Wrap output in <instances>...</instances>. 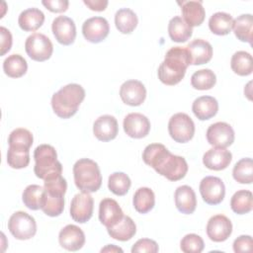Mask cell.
<instances>
[{
	"label": "cell",
	"instance_id": "obj_1",
	"mask_svg": "<svg viewBox=\"0 0 253 253\" xmlns=\"http://www.w3.org/2000/svg\"><path fill=\"white\" fill-rule=\"evenodd\" d=\"M144 163L152 167L158 174L169 181H179L188 172V164L184 157L172 154L163 144H148L143 152Z\"/></svg>",
	"mask_w": 253,
	"mask_h": 253
},
{
	"label": "cell",
	"instance_id": "obj_2",
	"mask_svg": "<svg viewBox=\"0 0 253 253\" xmlns=\"http://www.w3.org/2000/svg\"><path fill=\"white\" fill-rule=\"evenodd\" d=\"M190 64L191 57L186 47H171L158 67V78L165 85H176L184 78Z\"/></svg>",
	"mask_w": 253,
	"mask_h": 253
},
{
	"label": "cell",
	"instance_id": "obj_3",
	"mask_svg": "<svg viewBox=\"0 0 253 253\" xmlns=\"http://www.w3.org/2000/svg\"><path fill=\"white\" fill-rule=\"evenodd\" d=\"M84 98V88L79 84L70 83L61 87L52 95L51 107L57 117L61 119H69L77 113Z\"/></svg>",
	"mask_w": 253,
	"mask_h": 253
},
{
	"label": "cell",
	"instance_id": "obj_4",
	"mask_svg": "<svg viewBox=\"0 0 253 253\" xmlns=\"http://www.w3.org/2000/svg\"><path fill=\"white\" fill-rule=\"evenodd\" d=\"M73 176L76 187L81 192H97L102 185V175L98 164L89 158H81L73 165Z\"/></svg>",
	"mask_w": 253,
	"mask_h": 253
},
{
	"label": "cell",
	"instance_id": "obj_5",
	"mask_svg": "<svg viewBox=\"0 0 253 253\" xmlns=\"http://www.w3.org/2000/svg\"><path fill=\"white\" fill-rule=\"evenodd\" d=\"M35 167L34 172L40 179L45 180L61 175L62 165L57 160V153L53 146L41 144L34 151Z\"/></svg>",
	"mask_w": 253,
	"mask_h": 253
},
{
	"label": "cell",
	"instance_id": "obj_6",
	"mask_svg": "<svg viewBox=\"0 0 253 253\" xmlns=\"http://www.w3.org/2000/svg\"><path fill=\"white\" fill-rule=\"evenodd\" d=\"M44 202L42 211L48 216H58L64 210V195L67 190V182L59 177L43 183Z\"/></svg>",
	"mask_w": 253,
	"mask_h": 253
},
{
	"label": "cell",
	"instance_id": "obj_7",
	"mask_svg": "<svg viewBox=\"0 0 253 253\" xmlns=\"http://www.w3.org/2000/svg\"><path fill=\"white\" fill-rule=\"evenodd\" d=\"M10 233L19 240H28L35 236L37 232V222L35 218L26 211L14 212L8 220Z\"/></svg>",
	"mask_w": 253,
	"mask_h": 253
},
{
	"label": "cell",
	"instance_id": "obj_8",
	"mask_svg": "<svg viewBox=\"0 0 253 253\" xmlns=\"http://www.w3.org/2000/svg\"><path fill=\"white\" fill-rule=\"evenodd\" d=\"M168 131L174 141L186 143L190 141L195 134V124L187 114L177 113L169 120Z\"/></svg>",
	"mask_w": 253,
	"mask_h": 253
},
{
	"label": "cell",
	"instance_id": "obj_9",
	"mask_svg": "<svg viewBox=\"0 0 253 253\" xmlns=\"http://www.w3.org/2000/svg\"><path fill=\"white\" fill-rule=\"evenodd\" d=\"M27 54L36 61H44L50 58L53 52L51 41L41 33H34L29 36L25 42Z\"/></svg>",
	"mask_w": 253,
	"mask_h": 253
},
{
	"label": "cell",
	"instance_id": "obj_10",
	"mask_svg": "<svg viewBox=\"0 0 253 253\" xmlns=\"http://www.w3.org/2000/svg\"><path fill=\"white\" fill-rule=\"evenodd\" d=\"M201 196L208 205H218L225 196V186L222 180L215 176H207L202 179L199 187Z\"/></svg>",
	"mask_w": 253,
	"mask_h": 253
},
{
	"label": "cell",
	"instance_id": "obj_11",
	"mask_svg": "<svg viewBox=\"0 0 253 253\" xmlns=\"http://www.w3.org/2000/svg\"><path fill=\"white\" fill-rule=\"evenodd\" d=\"M94 201L87 192L76 194L70 204V216L79 223L87 222L93 215Z\"/></svg>",
	"mask_w": 253,
	"mask_h": 253
},
{
	"label": "cell",
	"instance_id": "obj_12",
	"mask_svg": "<svg viewBox=\"0 0 253 253\" xmlns=\"http://www.w3.org/2000/svg\"><path fill=\"white\" fill-rule=\"evenodd\" d=\"M206 136L211 145L214 147L226 148L234 141V130L229 124L217 122L209 126Z\"/></svg>",
	"mask_w": 253,
	"mask_h": 253
},
{
	"label": "cell",
	"instance_id": "obj_13",
	"mask_svg": "<svg viewBox=\"0 0 253 253\" xmlns=\"http://www.w3.org/2000/svg\"><path fill=\"white\" fill-rule=\"evenodd\" d=\"M109 32V23L103 17L89 18L82 25V34L85 40L93 43L103 42L108 37Z\"/></svg>",
	"mask_w": 253,
	"mask_h": 253
},
{
	"label": "cell",
	"instance_id": "obj_14",
	"mask_svg": "<svg viewBox=\"0 0 253 253\" xmlns=\"http://www.w3.org/2000/svg\"><path fill=\"white\" fill-rule=\"evenodd\" d=\"M51 31L55 40L63 45H70L76 38V26L74 21L67 16L56 17L51 24Z\"/></svg>",
	"mask_w": 253,
	"mask_h": 253
},
{
	"label": "cell",
	"instance_id": "obj_15",
	"mask_svg": "<svg viewBox=\"0 0 253 253\" xmlns=\"http://www.w3.org/2000/svg\"><path fill=\"white\" fill-rule=\"evenodd\" d=\"M120 97L125 104L136 107L144 102L146 98V89L142 82L138 80H126L121 85Z\"/></svg>",
	"mask_w": 253,
	"mask_h": 253
},
{
	"label": "cell",
	"instance_id": "obj_16",
	"mask_svg": "<svg viewBox=\"0 0 253 253\" xmlns=\"http://www.w3.org/2000/svg\"><path fill=\"white\" fill-rule=\"evenodd\" d=\"M207 234L211 241L223 242L232 233V223L230 219L223 214L211 216L207 224Z\"/></svg>",
	"mask_w": 253,
	"mask_h": 253
},
{
	"label": "cell",
	"instance_id": "obj_17",
	"mask_svg": "<svg viewBox=\"0 0 253 253\" xmlns=\"http://www.w3.org/2000/svg\"><path fill=\"white\" fill-rule=\"evenodd\" d=\"M125 132L132 138L145 137L150 130V122L142 114L130 113L126 116L123 123Z\"/></svg>",
	"mask_w": 253,
	"mask_h": 253
},
{
	"label": "cell",
	"instance_id": "obj_18",
	"mask_svg": "<svg viewBox=\"0 0 253 253\" xmlns=\"http://www.w3.org/2000/svg\"><path fill=\"white\" fill-rule=\"evenodd\" d=\"M124 212L117 201L105 198L99 205V220L107 228L118 224L124 217Z\"/></svg>",
	"mask_w": 253,
	"mask_h": 253
},
{
	"label": "cell",
	"instance_id": "obj_19",
	"mask_svg": "<svg viewBox=\"0 0 253 253\" xmlns=\"http://www.w3.org/2000/svg\"><path fill=\"white\" fill-rule=\"evenodd\" d=\"M58 241L62 248L68 251H78L85 244V234L79 226L67 224L59 231Z\"/></svg>",
	"mask_w": 253,
	"mask_h": 253
},
{
	"label": "cell",
	"instance_id": "obj_20",
	"mask_svg": "<svg viewBox=\"0 0 253 253\" xmlns=\"http://www.w3.org/2000/svg\"><path fill=\"white\" fill-rule=\"evenodd\" d=\"M119 126L117 119L111 115L99 117L93 125V133L101 141H110L118 135Z\"/></svg>",
	"mask_w": 253,
	"mask_h": 253
},
{
	"label": "cell",
	"instance_id": "obj_21",
	"mask_svg": "<svg viewBox=\"0 0 253 253\" xmlns=\"http://www.w3.org/2000/svg\"><path fill=\"white\" fill-rule=\"evenodd\" d=\"M232 160V154L226 148L214 147L209 149L203 156L204 165L211 170L220 171L228 167Z\"/></svg>",
	"mask_w": 253,
	"mask_h": 253
},
{
	"label": "cell",
	"instance_id": "obj_22",
	"mask_svg": "<svg viewBox=\"0 0 253 253\" xmlns=\"http://www.w3.org/2000/svg\"><path fill=\"white\" fill-rule=\"evenodd\" d=\"M190 53L191 64L201 65L208 63L212 57V46L211 44L202 39L192 41L186 46Z\"/></svg>",
	"mask_w": 253,
	"mask_h": 253
},
{
	"label": "cell",
	"instance_id": "obj_23",
	"mask_svg": "<svg viewBox=\"0 0 253 253\" xmlns=\"http://www.w3.org/2000/svg\"><path fill=\"white\" fill-rule=\"evenodd\" d=\"M174 200L175 206L180 212L191 214L195 211L197 198L194 190L190 186L183 185L178 187L174 193Z\"/></svg>",
	"mask_w": 253,
	"mask_h": 253
},
{
	"label": "cell",
	"instance_id": "obj_24",
	"mask_svg": "<svg viewBox=\"0 0 253 253\" xmlns=\"http://www.w3.org/2000/svg\"><path fill=\"white\" fill-rule=\"evenodd\" d=\"M182 15L184 21L190 26V27H197L203 24L206 12L205 8L203 7L202 1L197 0H190V1H184L182 2Z\"/></svg>",
	"mask_w": 253,
	"mask_h": 253
},
{
	"label": "cell",
	"instance_id": "obj_25",
	"mask_svg": "<svg viewBox=\"0 0 253 253\" xmlns=\"http://www.w3.org/2000/svg\"><path fill=\"white\" fill-rule=\"evenodd\" d=\"M192 111L200 121L210 120L216 115L218 103L211 96H201L193 102Z\"/></svg>",
	"mask_w": 253,
	"mask_h": 253
},
{
	"label": "cell",
	"instance_id": "obj_26",
	"mask_svg": "<svg viewBox=\"0 0 253 253\" xmlns=\"http://www.w3.org/2000/svg\"><path fill=\"white\" fill-rule=\"evenodd\" d=\"M44 14L38 8H28L21 12L18 18L20 28L25 32H35L42 26Z\"/></svg>",
	"mask_w": 253,
	"mask_h": 253
},
{
	"label": "cell",
	"instance_id": "obj_27",
	"mask_svg": "<svg viewBox=\"0 0 253 253\" xmlns=\"http://www.w3.org/2000/svg\"><path fill=\"white\" fill-rule=\"evenodd\" d=\"M168 34L173 42H185L192 37L193 29L182 17L175 16L169 21Z\"/></svg>",
	"mask_w": 253,
	"mask_h": 253
},
{
	"label": "cell",
	"instance_id": "obj_28",
	"mask_svg": "<svg viewBox=\"0 0 253 253\" xmlns=\"http://www.w3.org/2000/svg\"><path fill=\"white\" fill-rule=\"evenodd\" d=\"M109 235L119 241H127L136 233V225L128 215H124L123 219L113 227L107 228Z\"/></svg>",
	"mask_w": 253,
	"mask_h": 253
},
{
	"label": "cell",
	"instance_id": "obj_29",
	"mask_svg": "<svg viewBox=\"0 0 253 253\" xmlns=\"http://www.w3.org/2000/svg\"><path fill=\"white\" fill-rule=\"evenodd\" d=\"M138 23L136 14L129 8L119 9L115 14L116 28L122 34H130L134 31Z\"/></svg>",
	"mask_w": 253,
	"mask_h": 253
},
{
	"label": "cell",
	"instance_id": "obj_30",
	"mask_svg": "<svg viewBox=\"0 0 253 253\" xmlns=\"http://www.w3.org/2000/svg\"><path fill=\"white\" fill-rule=\"evenodd\" d=\"M132 205L139 213L149 212L155 205V196L153 191L147 187H141L136 190L133 195Z\"/></svg>",
	"mask_w": 253,
	"mask_h": 253
},
{
	"label": "cell",
	"instance_id": "obj_31",
	"mask_svg": "<svg viewBox=\"0 0 253 253\" xmlns=\"http://www.w3.org/2000/svg\"><path fill=\"white\" fill-rule=\"evenodd\" d=\"M233 26V18L225 12H216L209 20V28L211 33L217 36L228 35Z\"/></svg>",
	"mask_w": 253,
	"mask_h": 253
},
{
	"label": "cell",
	"instance_id": "obj_32",
	"mask_svg": "<svg viewBox=\"0 0 253 253\" xmlns=\"http://www.w3.org/2000/svg\"><path fill=\"white\" fill-rule=\"evenodd\" d=\"M253 17L251 14H242L233 20V32L235 37L244 42L252 43Z\"/></svg>",
	"mask_w": 253,
	"mask_h": 253
},
{
	"label": "cell",
	"instance_id": "obj_33",
	"mask_svg": "<svg viewBox=\"0 0 253 253\" xmlns=\"http://www.w3.org/2000/svg\"><path fill=\"white\" fill-rule=\"evenodd\" d=\"M22 200L24 205L32 211L42 209L44 202V188L35 184L27 186L23 192Z\"/></svg>",
	"mask_w": 253,
	"mask_h": 253
},
{
	"label": "cell",
	"instance_id": "obj_34",
	"mask_svg": "<svg viewBox=\"0 0 253 253\" xmlns=\"http://www.w3.org/2000/svg\"><path fill=\"white\" fill-rule=\"evenodd\" d=\"M230 67L234 73L240 76L250 75L253 71L252 55L244 50L236 51L230 60Z\"/></svg>",
	"mask_w": 253,
	"mask_h": 253
},
{
	"label": "cell",
	"instance_id": "obj_35",
	"mask_svg": "<svg viewBox=\"0 0 253 253\" xmlns=\"http://www.w3.org/2000/svg\"><path fill=\"white\" fill-rule=\"evenodd\" d=\"M3 70L7 76L11 78H19L26 74L28 63L22 55L14 53L5 58L3 62Z\"/></svg>",
	"mask_w": 253,
	"mask_h": 253
},
{
	"label": "cell",
	"instance_id": "obj_36",
	"mask_svg": "<svg viewBox=\"0 0 253 253\" xmlns=\"http://www.w3.org/2000/svg\"><path fill=\"white\" fill-rule=\"evenodd\" d=\"M230 208L237 214H245L252 211L253 196L248 190H239L233 194L230 200Z\"/></svg>",
	"mask_w": 253,
	"mask_h": 253
},
{
	"label": "cell",
	"instance_id": "obj_37",
	"mask_svg": "<svg viewBox=\"0 0 253 253\" xmlns=\"http://www.w3.org/2000/svg\"><path fill=\"white\" fill-rule=\"evenodd\" d=\"M233 179L240 184H251L253 181V161L246 157L237 161L232 170Z\"/></svg>",
	"mask_w": 253,
	"mask_h": 253
},
{
	"label": "cell",
	"instance_id": "obj_38",
	"mask_svg": "<svg viewBox=\"0 0 253 253\" xmlns=\"http://www.w3.org/2000/svg\"><path fill=\"white\" fill-rule=\"evenodd\" d=\"M216 83V76L211 69H200L193 73L191 85L197 90H210Z\"/></svg>",
	"mask_w": 253,
	"mask_h": 253
},
{
	"label": "cell",
	"instance_id": "obj_39",
	"mask_svg": "<svg viewBox=\"0 0 253 253\" xmlns=\"http://www.w3.org/2000/svg\"><path fill=\"white\" fill-rule=\"evenodd\" d=\"M131 185L129 177L124 172H114L109 176L108 188L117 196H125Z\"/></svg>",
	"mask_w": 253,
	"mask_h": 253
},
{
	"label": "cell",
	"instance_id": "obj_40",
	"mask_svg": "<svg viewBox=\"0 0 253 253\" xmlns=\"http://www.w3.org/2000/svg\"><path fill=\"white\" fill-rule=\"evenodd\" d=\"M33 142L34 137L32 132L29 129L23 127L15 128L11 131L8 137V144L11 147L30 149Z\"/></svg>",
	"mask_w": 253,
	"mask_h": 253
},
{
	"label": "cell",
	"instance_id": "obj_41",
	"mask_svg": "<svg viewBox=\"0 0 253 253\" xmlns=\"http://www.w3.org/2000/svg\"><path fill=\"white\" fill-rule=\"evenodd\" d=\"M7 163L14 169L26 168L30 163V149L9 146L7 151Z\"/></svg>",
	"mask_w": 253,
	"mask_h": 253
},
{
	"label": "cell",
	"instance_id": "obj_42",
	"mask_svg": "<svg viewBox=\"0 0 253 253\" xmlns=\"http://www.w3.org/2000/svg\"><path fill=\"white\" fill-rule=\"evenodd\" d=\"M180 248L185 253H201L205 248V243L200 235L189 233L181 239Z\"/></svg>",
	"mask_w": 253,
	"mask_h": 253
},
{
	"label": "cell",
	"instance_id": "obj_43",
	"mask_svg": "<svg viewBox=\"0 0 253 253\" xmlns=\"http://www.w3.org/2000/svg\"><path fill=\"white\" fill-rule=\"evenodd\" d=\"M158 250H159L158 244L154 240L149 239V238L138 239L131 247L132 253H136V252L156 253V252H158Z\"/></svg>",
	"mask_w": 253,
	"mask_h": 253
},
{
	"label": "cell",
	"instance_id": "obj_44",
	"mask_svg": "<svg viewBox=\"0 0 253 253\" xmlns=\"http://www.w3.org/2000/svg\"><path fill=\"white\" fill-rule=\"evenodd\" d=\"M252 250V237L250 235H240L233 241V251L236 253L250 252Z\"/></svg>",
	"mask_w": 253,
	"mask_h": 253
},
{
	"label": "cell",
	"instance_id": "obj_45",
	"mask_svg": "<svg viewBox=\"0 0 253 253\" xmlns=\"http://www.w3.org/2000/svg\"><path fill=\"white\" fill-rule=\"evenodd\" d=\"M42 5L53 13L65 12L68 9L69 2L67 0H43L42 1Z\"/></svg>",
	"mask_w": 253,
	"mask_h": 253
},
{
	"label": "cell",
	"instance_id": "obj_46",
	"mask_svg": "<svg viewBox=\"0 0 253 253\" xmlns=\"http://www.w3.org/2000/svg\"><path fill=\"white\" fill-rule=\"evenodd\" d=\"M0 34H1V55H4L7 53L12 46V35L8 29L5 27L0 28Z\"/></svg>",
	"mask_w": 253,
	"mask_h": 253
},
{
	"label": "cell",
	"instance_id": "obj_47",
	"mask_svg": "<svg viewBox=\"0 0 253 253\" xmlns=\"http://www.w3.org/2000/svg\"><path fill=\"white\" fill-rule=\"evenodd\" d=\"M83 3L93 11H104L108 6L107 0H84Z\"/></svg>",
	"mask_w": 253,
	"mask_h": 253
},
{
	"label": "cell",
	"instance_id": "obj_48",
	"mask_svg": "<svg viewBox=\"0 0 253 253\" xmlns=\"http://www.w3.org/2000/svg\"><path fill=\"white\" fill-rule=\"evenodd\" d=\"M101 252H123V249L120 247H117L114 244H109L106 247L102 248Z\"/></svg>",
	"mask_w": 253,
	"mask_h": 253
}]
</instances>
